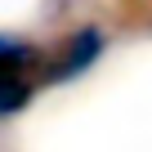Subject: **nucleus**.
I'll use <instances>...</instances> for the list:
<instances>
[{
	"label": "nucleus",
	"mask_w": 152,
	"mask_h": 152,
	"mask_svg": "<svg viewBox=\"0 0 152 152\" xmlns=\"http://www.w3.org/2000/svg\"><path fill=\"white\" fill-rule=\"evenodd\" d=\"M107 54V27L103 23H81L72 27L58 45L54 58H45L40 72V85H67V81H81L90 67H99V58Z\"/></svg>",
	"instance_id": "f03ea898"
},
{
	"label": "nucleus",
	"mask_w": 152,
	"mask_h": 152,
	"mask_svg": "<svg viewBox=\"0 0 152 152\" xmlns=\"http://www.w3.org/2000/svg\"><path fill=\"white\" fill-rule=\"evenodd\" d=\"M40 72H45V49L0 31V121L18 116L36 90H40Z\"/></svg>",
	"instance_id": "f257e3e1"
}]
</instances>
